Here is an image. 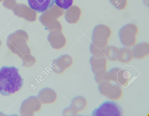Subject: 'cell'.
<instances>
[{"label": "cell", "instance_id": "6da1fadb", "mask_svg": "<svg viewBox=\"0 0 149 116\" xmlns=\"http://www.w3.org/2000/svg\"><path fill=\"white\" fill-rule=\"evenodd\" d=\"M23 81L17 67L3 66L0 68V93L2 95L8 96L17 91Z\"/></svg>", "mask_w": 149, "mask_h": 116}, {"label": "cell", "instance_id": "7a4b0ae2", "mask_svg": "<svg viewBox=\"0 0 149 116\" xmlns=\"http://www.w3.org/2000/svg\"><path fill=\"white\" fill-rule=\"evenodd\" d=\"M28 40L27 33L23 30L18 29L8 35L6 45L13 53L24 60L31 56L26 43Z\"/></svg>", "mask_w": 149, "mask_h": 116}, {"label": "cell", "instance_id": "3957f363", "mask_svg": "<svg viewBox=\"0 0 149 116\" xmlns=\"http://www.w3.org/2000/svg\"><path fill=\"white\" fill-rule=\"evenodd\" d=\"M138 31V27L133 23L127 24L122 27L118 32L122 44L128 47L134 46L136 42Z\"/></svg>", "mask_w": 149, "mask_h": 116}, {"label": "cell", "instance_id": "277c9868", "mask_svg": "<svg viewBox=\"0 0 149 116\" xmlns=\"http://www.w3.org/2000/svg\"><path fill=\"white\" fill-rule=\"evenodd\" d=\"M111 34V31L108 26L103 24H98L93 29L92 42L98 47L105 48L107 45L108 39Z\"/></svg>", "mask_w": 149, "mask_h": 116}, {"label": "cell", "instance_id": "5b68a950", "mask_svg": "<svg viewBox=\"0 0 149 116\" xmlns=\"http://www.w3.org/2000/svg\"><path fill=\"white\" fill-rule=\"evenodd\" d=\"M63 11V10H49L48 9L40 15L39 20L44 25L52 31H55V29L56 31H58L57 28L61 31V28L57 27L58 26L61 27H60L61 26L56 19L63 15V13H59Z\"/></svg>", "mask_w": 149, "mask_h": 116}, {"label": "cell", "instance_id": "8992f818", "mask_svg": "<svg viewBox=\"0 0 149 116\" xmlns=\"http://www.w3.org/2000/svg\"><path fill=\"white\" fill-rule=\"evenodd\" d=\"M122 109L119 106L112 101H106L94 109L92 114L93 116H120Z\"/></svg>", "mask_w": 149, "mask_h": 116}, {"label": "cell", "instance_id": "52a82bcc", "mask_svg": "<svg viewBox=\"0 0 149 116\" xmlns=\"http://www.w3.org/2000/svg\"><path fill=\"white\" fill-rule=\"evenodd\" d=\"M98 89L102 94L112 99H119L122 95V91L121 88L118 85L113 84L108 81L100 82Z\"/></svg>", "mask_w": 149, "mask_h": 116}, {"label": "cell", "instance_id": "ba28073f", "mask_svg": "<svg viewBox=\"0 0 149 116\" xmlns=\"http://www.w3.org/2000/svg\"><path fill=\"white\" fill-rule=\"evenodd\" d=\"M13 10L16 16L24 18L28 21L33 22L36 19V13L35 11L25 4H17Z\"/></svg>", "mask_w": 149, "mask_h": 116}, {"label": "cell", "instance_id": "9c48e42d", "mask_svg": "<svg viewBox=\"0 0 149 116\" xmlns=\"http://www.w3.org/2000/svg\"><path fill=\"white\" fill-rule=\"evenodd\" d=\"M72 63L71 57L68 54H64L54 60L51 65L54 72L59 74L63 72L65 69L72 65Z\"/></svg>", "mask_w": 149, "mask_h": 116}, {"label": "cell", "instance_id": "30bf717a", "mask_svg": "<svg viewBox=\"0 0 149 116\" xmlns=\"http://www.w3.org/2000/svg\"><path fill=\"white\" fill-rule=\"evenodd\" d=\"M92 70L95 74V77L103 75L106 73L107 59L105 57L91 56L89 59Z\"/></svg>", "mask_w": 149, "mask_h": 116}, {"label": "cell", "instance_id": "8fae6325", "mask_svg": "<svg viewBox=\"0 0 149 116\" xmlns=\"http://www.w3.org/2000/svg\"><path fill=\"white\" fill-rule=\"evenodd\" d=\"M109 80H112L123 85H125L130 78V74L126 71L118 67H114L108 72Z\"/></svg>", "mask_w": 149, "mask_h": 116}, {"label": "cell", "instance_id": "7c38bea8", "mask_svg": "<svg viewBox=\"0 0 149 116\" xmlns=\"http://www.w3.org/2000/svg\"><path fill=\"white\" fill-rule=\"evenodd\" d=\"M41 103L37 97L31 96L24 101V114L26 115L32 116L35 112L40 109Z\"/></svg>", "mask_w": 149, "mask_h": 116}, {"label": "cell", "instance_id": "4fadbf2b", "mask_svg": "<svg viewBox=\"0 0 149 116\" xmlns=\"http://www.w3.org/2000/svg\"><path fill=\"white\" fill-rule=\"evenodd\" d=\"M37 97L41 103L49 104L56 101L57 95L53 89L49 87H45L39 91Z\"/></svg>", "mask_w": 149, "mask_h": 116}, {"label": "cell", "instance_id": "5bb4252c", "mask_svg": "<svg viewBox=\"0 0 149 116\" xmlns=\"http://www.w3.org/2000/svg\"><path fill=\"white\" fill-rule=\"evenodd\" d=\"M61 31H51L47 36V39L52 47L54 48L58 49L63 47L65 44V40Z\"/></svg>", "mask_w": 149, "mask_h": 116}, {"label": "cell", "instance_id": "9a60e30c", "mask_svg": "<svg viewBox=\"0 0 149 116\" xmlns=\"http://www.w3.org/2000/svg\"><path fill=\"white\" fill-rule=\"evenodd\" d=\"M30 8L39 13H43L52 6L55 0H28Z\"/></svg>", "mask_w": 149, "mask_h": 116}, {"label": "cell", "instance_id": "2e32d148", "mask_svg": "<svg viewBox=\"0 0 149 116\" xmlns=\"http://www.w3.org/2000/svg\"><path fill=\"white\" fill-rule=\"evenodd\" d=\"M132 49L134 58H143L149 54V44L146 42H141L134 45Z\"/></svg>", "mask_w": 149, "mask_h": 116}, {"label": "cell", "instance_id": "e0dca14e", "mask_svg": "<svg viewBox=\"0 0 149 116\" xmlns=\"http://www.w3.org/2000/svg\"><path fill=\"white\" fill-rule=\"evenodd\" d=\"M133 58L132 49L130 48L123 47L119 49L117 60L123 63H128Z\"/></svg>", "mask_w": 149, "mask_h": 116}, {"label": "cell", "instance_id": "ac0fdd59", "mask_svg": "<svg viewBox=\"0 0 149 116\" xmlns=\"http://www.w3.org/2000/svg\"><path fill=\"white\" fill-rule=\"evenodd\" d=\"M65 13V17L66 21L70 23H76L79 20L81 14V10H70L69 8Z\"/></svg>", "mask_w": 149, "mask_h": 116}, {"label": "cell", "instance_id": "d6986e66", "mask_svg": "<svg viewBox=\"0 0 149 116\" xmlns=\"http://www.w3.org/2000/svg\"><path fill=\"white\" fill-rule=\"evenodd\" d=\"M70 105L78 112L85 108L86 105V101L83 97L78 96L72 99Z\"/></svg>", "mask_w": 149, "mask_h": 116}, {"label": "cell", "instance_id": "ffe728a7", "mask_svg": "<svg viewBox=\"0 0 149 116\" xmlns=\"http://www.w3.org/2000/svg\"><path fill=\"white\" fill-rule=\"evenodd\" d=\"M119 49L113 45H108L105 48V55L111 61L117 60Z\"/></svg>", "mask_w": 149, "mask_h": 116}, {"label": "cell", "instance_id": "44dd1931", "mask_svg": "<svg viewBox=\"0 0 149 116\" xmlns=\"http://www.w3.org/2000/svg\"><path fill=\"white\" fill-rule=\"evenodd\" d=\"M89 49L91 53L95 57H104L105 56V48L98 47L92 42L90 44Z\"/></svg>", "mask_w": 149, "mask_h": 116}, {"label": "cell", "instance_id": "7402d4cb", "mask_svg": "<svg viewBox=\"0 0 149 116\" xmlns=\"http://www.w3.org/2000/svg\"><path fill=\"white\" fill-rule=\"evenodd\" d=\"M110 2L116 8L122 10L127 6V0H109Z\"/></svg>", "mask_w": 149, "mask_h": 116}, {"label": "cell", "instance_id": "603a6c76", "mask_svg": "<svg viewBox=\"0 0 149 116\" xmlns=\"http://www.w3.org/2000/svg\"><path fill=\"white\" fill-rule=\"evenodd\" d=\"M55 3L60 8L66 10L72 6L73 0H55Z\"/></svg>", "mask_w": 149, "mask_h": 116}, {"label": "cell", "instance_id": "cb8c5ba5", "mask_svg": "<svg viewBox=\"0 0 149 116\" xmlns=\"http://www.w3.org/2000/svg\"><path fill=\"white\" fill-rule=\"evenodd\" d=\"M78 112L71 105L63 110V115L64 116L76 115Z\"/></svg>", "mask_w": 149, "mask_h": 116}, {"label": "cell", "instance_id": "d4e9b609", "mask_svg": "<svg viewBox=\"0 0 149 116\" xmlns=\"http://www.w3.org/2000/svg\"><path fill=\"white\" fill-rule=\"evenodd\" d=\"M16 4L15 0H4L3 3V5L4 7L12 10Z\"/></svg>", "mask_w": 149, "mask_h": 116}, {"label": "cell", "instance_id": "484cf974", "mask_svg": "<svg viewBox=\"0 0 149 116\" xmlns=\"http://www.w3.org/2000/svg\"><path fill=\"white\" fill-rule=\"evenodd\" d=\"M1 45V41L0 40V46Z\"/></svg>", "mask_w": 149, "mask_h": 116}, {"label": "cell", "instance_id": "4316f807", "mask_svg": "<svg viewBox=\"0 0 149 116\" xmlns=\"http://www.w3.org/2000/svg\"><path fill=\"white\" fill-rule=\"evenodd\" d=\"M2 0H0V2H1Z\"/></svg>", "mask_w": 149, "mask_h": 116}]
</instances>
